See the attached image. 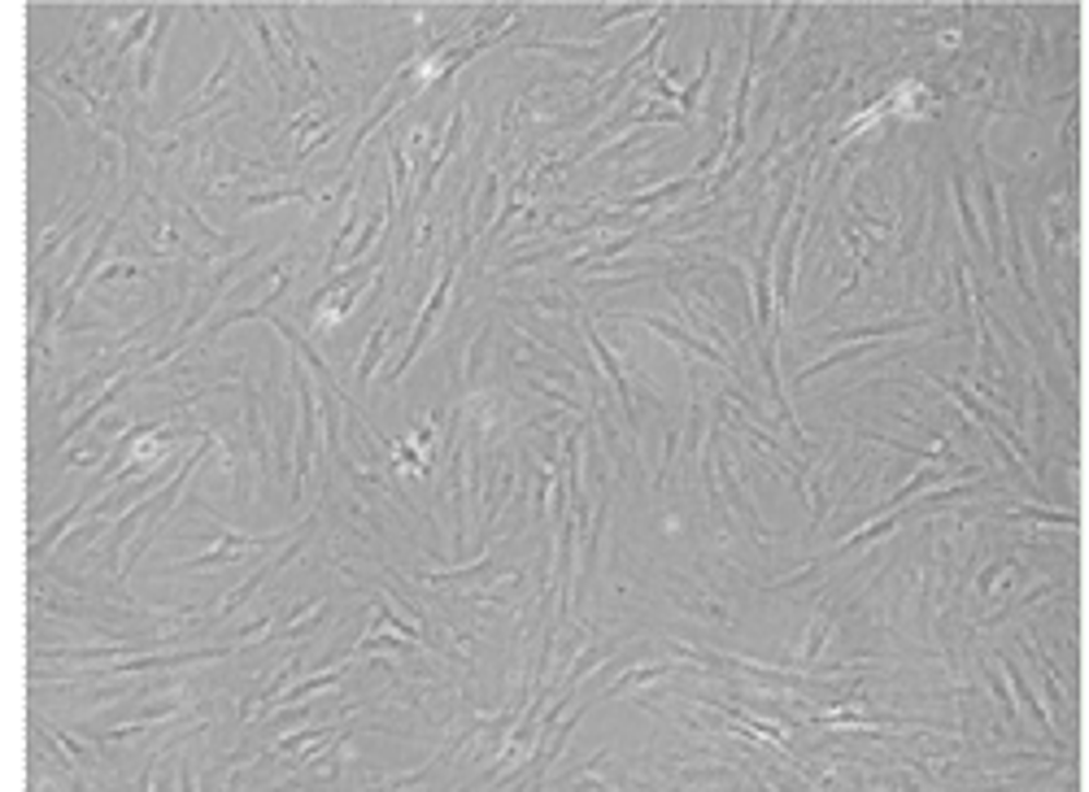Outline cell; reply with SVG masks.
Returning a JSON list of instances; mask_svg holds the SVG:
<instances>
[{
    "instance_id": "1",
    "label": "cell",
    "mask_w": 1089,
    "mask_h": 792,
    "mask_svg": "<svg viewBox=\"0 0 1089 792\" xmlns=\"http://www.w3.org/2000/svg\"><path fill=\"white\" fill-rule=\"evenodd\" d=\"M288 380L297 393V461H293V505L306 501V479H310V461L319 448V405H315V384L306 375L301 362H288Z\"/></svg>"
},
{
    "instance_id": "2",
    "label": "cell",
    "mask_w": 1089,
    "mask_h": 792,
    "mask_svg": "<svg viewBox=\"0 0 1089 792\" xmlns=\"http://www.w3.org/2000/svg\"><path fill=\"white\" fill-rule=\"evenodd\" d=\"M453 279H458V257L449 253L445 262H440V275H436V288L427 292V301H423V310L414 314V332H410V345L401 349V358H396V367L383 375V384H396L414 362H418V349L427 345V336H431V327L440 323V314H445V305H449V288H453Z\"/></svg>"
},
{
    "instance_id": "3",
    "label": "cell",
    "mask_w": 1089,
    "mask_h": 792,
    "mask_svg": "<svg viewBox=\"0 0 1089 792\" xmlns=\"http://www.w3.org/2000/svg\"><path fill=\"white\" fill-rule=\"evenodd\" d=\"M663 579H667V601H672L680 614H689V619H698V623H711V627H736L724 592L698 588L694 579H685V575H676V571H663Z\"/></svg>"
},
{
    "instance_id": "4",
    "label": "cell",
    "mask_w": 1089,
    "mask_h": 792,
    "mask_svg": "<svg viewBox=\"0 0 1089 792\" xmlns=\"http://www.w3.org/2000/svg\"><path fill=\"white\" fill-rule=\"evenodd\" d=\"M580 323H584V345L593 349V358L602 362V371H606V380L615 384V393H619V405H624V413H628V435H632V448H637V431H641V413H637V388L628 384V375H624V362H619V353L602 340V332L593 327V319L580 310Z\"/></svg>"
},
{
    "instance_id": "5",
    "label": "cell",
    "mask_w": 1089,
    "mask_h": 792,
    "mask_svg": "<svg viewBox=\"0 0 1089 792\" xmlns=\"http://www.w3.org/2000/svg\"><path fill=\"white\" fill-rule=\"evenodd\" d=\"M880 105H885V118H915V122H924V118L937 113L942 100L933 96V87L924 79H902V83H893L880 96Z\"/></svg>"
},
{
    "instance_id": "6",
    "label": "cell",
    "mask_w": 1089,
    "mask_h": 792,
    "mask_svg": "<svg viewBox=\"0 0 1089 792\" xmlns=\"http://www.w3.org/2000/svg\"><path fill=\"white\" fill-rule=\"evenodd\" d=\"M170 17H175V9H157V22H153V35L144 39V48H140V61H135V92H140V100H149L153 96V83H157V70H162V44H166V31H170Z\"/></svg>"
},
{
    "instance_id": "7",
    "label": "cell",
    "mask_w": 1089,
    "mask_h": 792,
    "mask_svg": "<svg viewBox=\"0 0 1089 792\" xmlns=\"http://www.w3.org/2000/svg\"><path fill=\"white\" fill-rule=\"evenodd\" d=\"M466 122H471V109H466V105H458V109H453V122L445 127L440 144L431 148L427 175H423V183H418V205H423V201H427V192L436 188V179H440V170L449 166V157H458V148H462V135H466Z\"/></svg>"
},
{
    "instance_id": "8",
    "label": "cell",
    "mask_w": 1089,
    "mask_h": 792,
    "mask_svg": "<svg viewBox=\"0 0 1089 792\" xmlns=\"http://www.w3.org/2000/svg\"><path fill=\"white\" fill-rule=\"evenodd\" d=\"M497 201H501V175L488 166V175L475 183V201H471V223H466V231L475 236V240H484L488 236V227H493V214H497Z\"/></svg>"
},
{
    "instance_id": "9",
    "label": "cell",
    "mask_w": 1089,
    "mask_h": 792,
    "mask_svg": "<svg viewBox=\"0 0 1089 792\" xmlns=\"http://www.w3.org/2000/svg\"><path fill=\"white\" fill-rule=\"evenodd\" d=\"M933 319H889V323H876V327H837V332H828L824 340L828 345H837V340H854V345H863V340H885V336H907V332H920V327H928Z\"/></svg>"
},
{
    "instance_id": "10",
    "label": "cell",
    "mask_w": 1089,
    "mask_h": 792,
    "mask_svg": "<svg viewBox=\"0 0 1089 792\" xmlns=\"http://www.w3.org/2000/svg\"><path fill=\"white\" fill-rule=\"evenodd\" d=\"M998 671H1003V680L1016 688V697H1020V706L1029 710V719H1033L1042 732H1055V728H1051V719H1046V710H1042V701H1038V697H1033V688L1025 684V671L1016 667V658H1011V653H998ZM1055 736H1060V732H1055Z\"/></svg>"
},
{
    "instance_id": "11",
    "label": "cell",
    "mask_w": 1089,
    "mask_h": 792,
    "mask_svg": "<svg viewBox=\"0 0 1089 792\" xmlns=\"http://www.w3.org/2000/svg\"><path fill=\"white\" fill-rule=\"evenodd\" d=\"M392 314H383L370 332H366V345H363V358H358V380L370 384L375 380V371H379V358H383V349H388V340H392Z\"/></svg>"
},
{
    "instance_id": "12",
    "label": "cell",
    "mask_w": 1089,
    "mask_h": 792,
    "mask_svg": "<svg viewBox=\"0 0 1089 792\" xmlns=\"http://www.w3.org/2000/svg\"><path fill=\"white\" fill-rule=\"evenodd\" d=\"M950 188H955V205H959V223H963V236H968V244H972L976 253H985L981 218H976V209H972V192H968V179H963V170H959V166H955V175H950Z\"/></svg>"
},
{
    "instance_id": "13",
    "label": "cell",
    "mask_w": 1089,
    "mask_h": 792,
    "mask_svg": "<svg viewBox=\"0 0 1089 792\" xmlns=\"http://www.w3.org/2000/svg\"><path fill=\"white\" fill-rule=\"evenodd\" d=\"M79 514H87V501H83V496H79V501H74V505H70V509H66V514H61V518H57V523L39 536V540H31V562H39V557H44V553H48V549H52V544H57V540L74 527V518H79Z\"/></svg>"
},
{
    "instance_id": "14",
    "label": "cell",
    "mask_w": 1089,
    "mask_h": 792,
    "mask_svg": "<svg viewBox=\"0 0 1089 792\" xmlns=\"http://www.w3.org/2000/svg\"><path fill=\"white\" fill-rule=\"evenodd\" d=\"M985 684H990V693L998 697V715H1003V719L1011 723V732H1016V728H1020V715H1016V701H1011V693H1007V680H1003L998 662H994V667L985 662Z\"/></svg>"
},
{
    "instance_id": "15",
    "label": "cell",
    "mask_w": 1089,
    "mask_h": 792,
    "mask_svg": "<svg viewBox=\"0 0 1089 792\" xmlns=\"http://www.w3.org/2000/svg\"><path fill=\"white\" fill-rule=\"evenodd\" d=\"M388 223H392V218H388V214H383V205H379V209H375V214H370V218L363 223V236H358V240L350 244V262H363L366 253L375 249L379 231H388Z\"/></svg>"
},
{
    "instance_id": "16",
    "label": "cell",
    "mask_w": 1089,
    "mask_h": 792,
    "mask_svg": "<svg viewBox=\"0 0 1089 792\" xmlns=\"http://www.w3.org/2000/svg\"><path fill=\"white\" fill-rule=\"evenodd\" d=\"M828 636H832V619H828V614L810 619V632H806V649H802V658H797V667H802V671H806V667H815V658H819V649L828 645Z\"/></svg>"
},
{
    "instance_id": "17",
    "label": "cell",
    "mask_w": 1089,
    "mask_h": 792,
    "mask_svg": "<svg viewBox=\"0 0 1089 792\" xmlns=\"http://www.w3.org/2000/svg\"><path fill=\"white\" fill-rule=\"evenodd\" d=\"M637 13H659V9H646V4H615V9H606L602 17L589 22V35H602L611 22H624V17H637Z\"/></svg>"
},
{
    "instance_id": "18",
    "label": "cell",
    "mask_w": 1089,
    "mask_h": 792,
    "mask_svg": "<svg viewBox=\"0 0 1089 792\" xmlns=\"http://www.w3.org/2000/svg\"><path fill=\"white\" fill-rule=\"evenodd\" d=\"M797 17H802V4H789V9H784V17H780V26H776V35H771V48H767V65H776V57H780V48H784L789 31L797 26Z\"/></svg>"
}]
</instances>
